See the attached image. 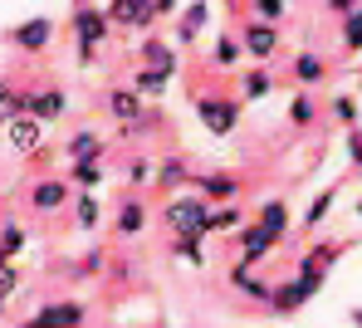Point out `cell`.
<instances>
[{"label": "cell", "instance_id": "1", "mask_svg": "<svg viewBox=\"0 0 362 328\" xmlns=\"http://www.w3.org/2000/svg\"><path fill=\"white\" fill-rule=\"evenodd\" d=\"M108 15H103V5H78L74 10V40H78V64H93L98 59V49H103V40H108Z\"/></svg>", "mask_w": 362, "mask_h": 328}, {"label": "cell", "instance_id": "2", "mask_svg": "<svg viewBox=\"0 0 362 328\" xmlns=\"http://www.w3.org/2000/svg\"><path fill=\"white\" fill-rule=\"evenodd\" d=\"M196 118L206 123L211 137H230L240 128V98H221V93H201L196 98Z\"/></svg>", "mask_w": 362, "mask_h": 328}, {"label": "cell", "instance_id": "3", "mask_svg": "<svg viewBox=\"0 0 362 328\" xmlns=\"http://www.w3.org/2000/svg\"><path fill=\"white\" fill-rule=\"evenodd\" d=\"M211 206L196 197V192H186V197H172L167 201V211H162V221H167V230L172 235H201V216H206Z\"/></svg>", "mask_w": 362, "mask_h": 328}, {"label": "cell", "instance_id": "4", "mask_svg": "<svg viewBox=\"0 0 362 328\" xmlns=\"http://www.w3.org/2000/svg\"><path fill=\"white\" fill-rule=\"evenodd\" d=\"M103 15H108V25H122V30H152V20H157V0H108L103 5Z\"/></svg>", "mask_w": 362, "mask_h": 328}, {"label": "cell", "instance_id": "5", "mask_svg": "<svg viewBox=\"0 0 362 328\" xmlns=\"http://www.w3.org/2000/svg\"><path fill=\"white\" fill-rule=\"evenodd\" d=\"M240 45H245V54H250V59L269 64V59L279 54V25H264V20H245Z\"/></svg>", "mask_w": 362, "mask_h": 328}, {"label": "cell", "instance_id": "6", "mask_svg": "<svg viewBox=\"0 0 362 328\" xmlns=\"http://www.w3.org/2000/svg\"><path fill=\"white\" fill-rule=\"evenodd\" d=\"M318 294V284H308V279H284V284H274V294H269V314H279V319H289V314H299L303 304Z\"/></svg>", "mask_w": 362, "mask_h": 328}, {"label": "cell", "instance_id": "7", "mask_svg": "<svg viewBox=\"0 0 362 328\" xmlns=\"http://www.w3.org/2000/svg\"><path fill=\"white\" fill-rule=\"evenodd\" d=\"M64 201H69V177H40L30 187V211L35 216H54V211H64Z\"/></svg>", "mask_w": 362, "mask_h": 328}, {"label": "cell", "instance_id": "8", "mask_svg": "<svg viewBox=\"0 0 362 328\" xmlns=\"http://www.w3.org/2000/svg\"><path fill=\"white\" fill-rule=\"evenodd\" d=\"M5 142H10V152L35 157V152L45 147V123H40V118H30V113H20V118L5 128Z\"/></svg>", "mask_w": 362, "mask_h": 328}, {"label": "cell", "instance_id": "9", "mask_svg": "<svg viewBox=\"0 0 362 328\" xmlns=\"http://www.w3.org/2000/svg\"><path fill=\"white\" fill-rule=\"evenodd\" d=\"M103 147H108V137L93 128H78L69 137V147H64V167H74V162H103Z\"/></svg>", "mask_w": 362, "mask_h": 328}, {"label": "cell", "instance_id": "10", "mask_svg": "<svg viewBox=\"0 0 362 328\" xmlns=\"http://www.w3.org/2000/svg\"><path fill=\"white\" fill-rule=\"evenodd\" d=\"M10 40H15L20 49L40 54V49H49V40H54V20H49V15H35V20L15 25V30H10Z\"/></svg>", "mask_w": 362, "mask_h": 328}, {"label": "cell", "instance_id": "11", "mask_svg": "<svg viewBox=\"0 0 362 328\" xmlns=\"http://www.w3.org/2000/svg\"><path fill=\"white\" fill-rule=\"evenodd\" d=\"M103 103H108V113L118 118L122 128H142V118H147V103L132 93V83H127V88H113Z\"/></svg>", "mask_w": 362, "mask_h": 328}, {"label": "cell", "instance_id": "12", "mask_svg": "<svg viewBox=\"0 0 362 328\" xmlns=\"http://www.w3.org/2000/svg\"><path fill=\"white\" fill-rule=\"evenodd\" d=\"M64 113H69V93L64 88H35L30 93V118H40V123H59Z\"/></svg>", "mask_w": 362, "mask_h": 328}, {"label": "cell", "instance_id": "13", "mask_svg": "<svg viewBox=\"0 0 362 328\" xmlns=\"http://www.w3.org/2000/svg\"><path fill=\"white\" fill-rule=\"evenodd\" d=\"M235 192H240V177H230V172H211V177H196V197L206 201H216V206H230L235 201Z\"/></svg>", "mask_w": 362, "mask_h": 328}, {"label": "cell", "instance_id": "14", "mask_svg": "<svg viewBox=\"0 0 362 328\" xmlns=\"http://www.w3.org/2000/svg\"><path fill=\"white\" fill-rule=\"evenodd\" d=\"M83 319H88V314H83L78 299H54V304L40 309V324L45 328H83Z\"/></svg>", "mask_w": 362, "mask_h": 328}, {"label": "cell", "instance_id": "15", "mask_svg": "<svg viewBox=\"0 0 362 328\" xmlns=\"http://www.w3.org/2000/svg\"><path fill=\"white\" fill-rule=\"evenodd\" d=\"M245 226V211L230 201V206H211L206 216H201V240L206 235H226V230H240Z\"/></svg>", "mask_w": 362, "mask_h": 328}, {"label": "cell", "instance_id": "16", "mask_svg": "<svg viewBox=\"0 0 362 328\" xmlns=\"http://www.w3.org/2000/svg\"><path fill=\"white\" fill-rule=\"evenodd\" d=\"M147 221H152V211H147L142 201L132 197V201H122V206H118V221H113V230H118L122 240H132V235H142V230H147Z\"/></svg>", "mask_w": 362, "mask_h": 328}, {"label": "cell", "instance_id": "17", "mask_svg": "<svg viewBox=\"0 0 362 328\" xmlns=\"http://www.w3.org/2000/svg\"><path fill=\"white\" fill-rule=\"evenodd\" d=\"M137 59H142V69H162V74H172V78H177V69H181V59L162 45V40H142Z\"/></svg>", "mask_w": 362, "mask_h": 328}, {"label": "cell", "instance_id": "18", "mask_svg": "<svg viewBox=\"0 0 362 328\" xmlns=\"http://www.w3.org/2000/svg\"><path fill=\"white\" fill-rule=\"evenodd\" d=\"M206 20H211V5H206V0H191L186 15L177 20V45H191V40L206 30Z\"/></svg>", "mask_w": 362, "mask_h": 328}, {"label": "cell", "instance_id": "19", "mask_svg": "<svg viewBox=\"0 0 362 328\" xmlns=\"http://www.w3.org/2000/svg\"><path fill=\"white\" fill-rule=\"evenodd\" d=\"M255 226L269 230L274 240H284V235H289V206H284V201H264L259 216H255Z\"/></svg>", "mask_w": 362, "mask_h": 328}, {"label": "cell", "instance_id": "20", "mask_svg": "<svg viewBox=\"0 0 362 328\" xmlns=\"http://www.w3.org/2000/svg\"><path fill=\"white\" fill-rule=\"evenodd\" d=\"M167 83H172V74H162V69H142L137 64V74H132V93H137L142 103H147V98H162Z\"/></svg>", "mask_w": 362, "mask_h": 328}, {"label": "cell", "instance_id": "21", "mask_svg": "<svg viewBox=\"0 0 362 328\" xmlns=\"http://www.w3.org/2000/svg\"><path fill=\"white\" fill-rule=\"evenodd\" d=\"M274 93V74L259 64V69H250L245 74V83H240V103H255V98H269Z\"/></svg>", "mask_w": 362, "mask_h": 328}, {"label": "cell", "instance_id": "22", "mask_svg": "<svg viewBox=\"0 0 362 328\" xmlns=\"http://www.w3.org/2000/svg\"><path fill=\"white\" fill-rule=\"evenodd\" d=\"M245 54V45L235 35H216V45H211V69H235Z\"/></svg>", "mask_w": 362, "mask_h": 328}, {"label": "cell", "instance_id": "23", "mask_svg": "<svg viewBox=\"0 0 362 328\" xmlns=\"http://www.w3.org/2000/svg\"><path fill=\"white\" fill-rule=\"evenodd\" d=\"M191 182V172H186V162L181 157H167V162H157V182L152 187H162V192H177Z\"/></svg>", "mask_w": 362, "mask_h": 328}, {"label": "cell", "instance_id": "24", "mask_svg": "<svg viewBox=\"0 0 362 328\" xmlns=\"http://www.w3.org/2000/svg\"><path fill=\"white\" fill-rule=\"evenodd\" d=\"M20 113H30V93H20V88H0V128H10Z\"/></svg>", "mask_w": 362, "mask_h": 328}, {"label": "cell", "instance_id": "25", "mask_svg": "<svg viewBox=\"0 0 362 328\" xmlns=\"http://www.w3.org/2000/svg\"><path fill=\"white\" fill-rule=\"evenodd\" d=\"M74 221H78V230H98L103 226V206H98L93 192H83V197L74 201Z\"/></svg>", "mask_w": 362, "mask_h": 328}, {"label": "cell", "instance_id": "26", "mask_svg": "<svg viewBox=\"0 0 362 328\" xmlns=\"http://www.w3.org/2000/svg\"><path fill=\"white\" fill-rule=\"evenodd\" d=\"M69 182H74L78 192H98V187H103V162H74V167H69Z\"/></svg>", "mask_w": 362, "mask_h": 328}, {"label": "cell", "instance_id": "27", "mask_svg": "<svg viewBox=\"0 0 362 328\" xmlns=\"http://www.w3.org/2000/svg\"><path fill=\"white\" fill-rule=\"evenodd\" d=\"M328 113H333V118H338V123H343V128L353 132L362 123V113H358V98H353V93H338V98H328Z\"/></svg>", "mask_w": 362, "mask_h": 328}, {"label": "cell", "instance_id": "28", "mask_svg": "<svg viewBox=\"0 0 362 328\" xmlns=\"http://www.w3.org/2000/svg\"><path fill=\"white\" fill-rule=\"evenodd\" d=\"M333 201H338V187H328V192H318V197H313V206H308V216H303V226H308V230H318V226L328 221V211H333Z\"/></svg>", "mask_w": 362, "mask_h": 328}, {"label": "cell", "instance_id": "29", "mask_svg": "<svg viewBox=\"0 0 362 328\" xmlns=\"http://www.w3.org/2000/svg\"><path fill=\"white\" fill-rule=\"evenodd\" d=\"M294 78H299V83H323V78H328V64H323L318 54H299V59H294Z\"/></svg>", "mask_w": 362, "mask_h": 328}, {"label": "cell", "instance_id": "30", "mask_svg": "<svg viewBox=\"0 0 362 328\" xmlns=\"http://www.w3.org/2000/svg\"><path fill=\"white\" fill-rule=\"evenodd\" d=\"M157 182V162L152 157H132L127 162V187H152Z\"/></svg>", "mask_w": 362, "mask_h": 328}, {"label": "cell", "instance_id": "31", "mask_svg": "<svg viewBox=\"0 0 362 328\" xmlns=\"http://www.w3.org/2000/svg\"><path fill=\"white\" fill-rule=\"evenodd\" d=\"M343 49L348 54H362V5L353 15H343Z\"/></svg>", "mask_w": 362, "mask_h": 328}, {"label": "cell", "instance_id": "32", "mask_svg": "<svg viewBox=\"0 0 362 328\" xmlns=\"http://www.w3.org/2000/svg\"><path fill=\"white\" fill-rule=\"evenodd\" d=\"M313 118H318V103H313L308 93H294V103H289V123H294V128H308Z\"/></svg>", "mask_w": 362, "mask_h": 328}, {"label": "cell", "instance_id": "33", "mask_svg": "<svg viewBox=\"0 0 362 328\" xmlns=\"http://www.w3.org/2000/svg\"><path fill=\"white\" fill-rule=\"evenodd\" d=\"M172 255H177V260H186V264H206V255H201V235H177Z\"/></svg>", "mask_w": 362, "mask_h": 328}, {"label": "cell", "instance_id": "34", "mask_svg": "<svg viewBox=\"0 0 362 328\" xmlns=\"http://www.w3.org/2000/svg\"><path fill=\"white\" fill-rule=\"evenodd\" d=\"M15 289H20V269L5 264V269H0V314L10 309V294H15Z\"/></svg>", "mask_w": 362, "mask_h": 328}, {"label": "cell", "instance_id": "35", "mask_svg": "<svg viewBox=\"0 0 362 328\" xmlns=\"http://www.w3.org/2000/svg\"><path fill=\"white\" fill-rule=\"evenodd\" d=\"M235 284H240L250 299H259V304H269V294H274V284H264V279H250V274H235Z\"/></svg>", "mask_w": 362, "mask_h": 328}, {"label": "cell", "instance_id": "36", "mask_svg": "<svg viewBox=\"0 0 362 328\" xmlns=\"http://www.w3.org/2000/svg\"><path fill=\"white\" fill-rule=\"evenodd\" d=\"M0 245H5V255H20V250H25V230H20L15 221H5V230H0Z\"/></svg>", "mask_w": 362, "mask_h": 328}, {"label": "cell", "instance_id": "37", "mask_svg": "<svg viewBox=\"0 0 362 328\" xmlns=\"http://www.w3.org/2000/svg\"><path fill=\"white\" fill-rule=\"evenodd\" d=\"M255 20L279 25V20H284V0H255Z\"/></svg>", "mask_w": 362, "mask_h": 328}, {"label": "cell", "instance_id": "38", "mask_svg": "<svg viewBox=\"0 0 362 328\" xmlns=\"http://www.w3.org/2000/svg\"><path fill=\"white\" fill-rule=\"evenodd\" d=\"M348 157H353V167H362V132L358 128L348 132Z\"/></svg>", "mask_w": 362, "mask_h": 328}, {"label": "cell", "instance_id": "39", "mask_svg": "<svg viewBox=\"0 0 362 328\" xmlns=\"http://www.w3.org/2000/svg\"><path fill=\"white\" fill-rule=\"evenodd\" d=\"M328 10H338V15H353V10H358V0H328Z\"/></svg>", "mask_w": 362, "mask_h": 328}, {"label": "cell", "instance_id": "40", "mask_svg": "<svg viewBox=\"0 0 362 328\" xmlns=\"http://www.w3.org/2000/svg\"><path fill=\"white\" fill-rule=\"evenodd\" d=\"M172 10H177V0H157V20H162V15H172Z\"/></svg>", "mask_w": 362, "mask_h": 328}, {"label": "cell", "instance_id": "41", "mask_svg": "<svg viewBox=\"0 0 362 328\" xmlns=\"http://www.w3.org/2000/svg\"><path fill=\"white\" fill-rule=\"evenodd\" d=\"M20 328H45V324H40V314H35V319H25V324H20Z\"/></svg>", "mask_w": 362, "mask_h": 328}, {"label": "cell", "instance_id": "42", "mask_svg": "<svg viewBox=\"0 0 362 328\" xmlns=\"http://www.w3.org/2000/svg\"><path fill=\"white\" fill-rule=\"evenodd\" d=\"M5 264H10V255H5V245H0V269H5Z\"/></svg>", "mask_w": 362, "mask_h": 328}, {"label": "cell", "instance_id": "43", "mask_svg": "<svg viewBox=\"0 0 362 328\" xmlns=\"http://www.w3.org/2000/svg\"><path fill=\"white\" fill-rule=\"evenodd\" d=\"M353 324H358V328H362V309H353Z\"/></svg>", "mask_w": 362, "mask_h": 328}, {"label": "cell", "instance_id": "44", "mask_svg": "<svg viewBox=\"0 0 362 328\" xmlns=\"http://www.w3.org/2000/svg\"><path fill=\"white\" fill-rule=\"evenodd\" d=\"M358 98H362V78H358Z\"/></svg>", "mask_w": 362, "mask_h": 328}, {"label": "cell", "instance_id": "45", "mask_svg": "<svg viewBox=\"0 0 362 328\" xmlns=\"http://www.w3.org/2000/svg\"><path fill=\"white\" fill-rule=\"evenodd\" d=\"M358 132H362V123H358Z\"/></svg>", "mask_w": 362, "mask_h": 328}]
</instances>
